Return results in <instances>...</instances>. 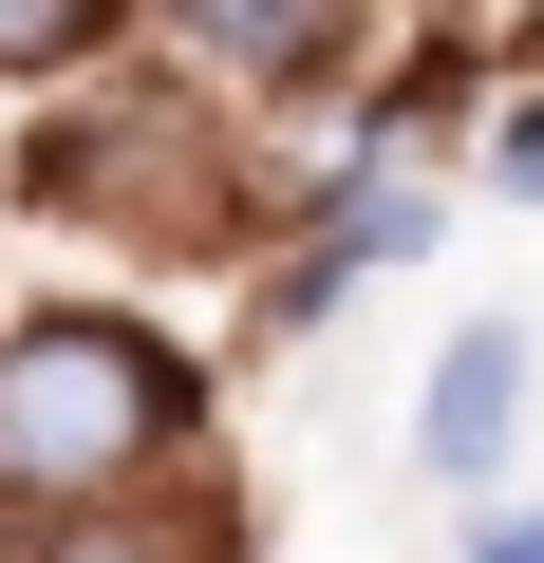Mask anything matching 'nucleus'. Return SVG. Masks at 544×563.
Segmentation results:
<instances>
[{"instance_id":"nucleus-1","label":"nucleus","mask_w":544,"mask_h":563,"mask_svg":"<svg viewBox=\"0 0 544 563\" xmlns=\"http://www.w3.org/2000/svg\"><path fill=\"white\" fill-rule=\"evenodd\" d=\"M0 188H20L38 225H95V244H132V263H244L263 225H282V188L244 169V132H225V113H207L169 57L57 76Z\"/></svg>"},{"instance_id":"nucleus-2","label":"nucleus","mask_w":544,"mask_h":563,"mask_svg":"<svg viewBox=\"0 0 544 563\" xmlns=\"http://www.w3.org/2000/svg\"><path fill=\"white\" fill-rule=\"evenodd\" d=\"M188 451H225V432H207V357L169 320H132V301H20L0 320V526L151 488Z\"/></svg>"},{"instance_id":"nucleus-3","label":"nucleus","mask_w":544,"mask_h":563,"mask_svg":"<svg viewBox=\"0 0 544 563\" xmlns=\"http://www.w3.org/2000/svg\"><path fill=\"white\" fill-rule=\"evenodd\" d=\"M151 57L207 113H301L376 76V0H151Z\"/></svg>"},{"instance_id":"nucleus-4","label":"nucleus","mask_w":544,"mask_h":563,"mask_svg":"<svg viewBox=\"0 0 544 563\" xmlns=\"http://www.w3.org/2000/svg\"><path fill=\"white\" fill-rule=\"evenodd\" d=\"M525 413H544V357H525V320H451V339H432V376H413V470L488 507V488L525 470Z\"/></svg>"},{"instance_id":"nucleus-5","label":"nucleus","mask_w":544,"mask_h":563,"mask_svg":"<svg viewBox=\"0 0 544 563\" xmlns=\"http://www.w3.org/2000/svg\"><path fill=\"white\" fill-rule=\"evenodd\" d=\"M0 563H244V488H225V451H188L151 488H95V507L0 526Z\"/></svg>"},{"instance_id":"nucleus-6","label":"nucleus","mask_w":544,"mask_h":563,"mask_svg":"<svg viewBox=\"0 0 544 563\" xmlns=\"http://www.w3.org/2000/svg\"><path fill=\"white\" fill-rule=\"evenodd\" d=\"M151 38V0H0V95H57V76H113Z\"/></svg>"},{"instance_id":"nucleus-7","label":"nucleus","mask_w":544,"mask_h":563,"mask_svg":"<svg viewBox=\"0 0 544 563\" xmlns=\"http://www.w3.org/2000/svg\"><path fill=\"white\" fill-rule=\"evenodd\" d=\"M488 188L544 207V95H488Z\"/></svg>"},{"instance_id":"nucleus-8","label":"nucleus","mask_w":544,"mask_h":563,"mask_svg":"<svg viewBox=\"0 0 544 563\" xmlns=\"http://www.w3.org/2000/svg\"><path fill=\"white\" fill-rule=\"evenodd\" d=\"M451 563H544V507H507V488H488V507H469V544H451Z\"/></svg>"}]
</instances>
